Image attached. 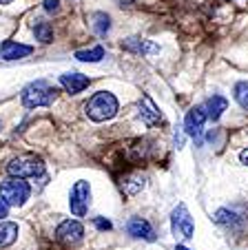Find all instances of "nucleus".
<instances>
[{"mask_svg": "<svg viewBox=\"0 0 248 250\" xmlns=\"http://www.w3.org/2000/svg\"><path fill=\"white\" fill-rule=\"evenodd\" d=\"M140 120L146 126H158L162 122V113H159V109L155 106V102L149 95H142L140 100Z\"/></svg>", "mask_w": 248, "mask_h": 250, "instance_id": "nucleus-9", "label": "nucleus"}, {"mask_svg": "<svg viewBox=\"0 0 248 250\" xmlns=\"http://www.w3.org/2000/svg\"><path fill=\"white\" fill-rule=\"evenodd\" d=\"M85 235V226L78 219H65L60 226L56 228V239L65 246H75Z\"/></svg>", "mask_w": 248, "mask_h": 250, "instance_id": "nucleus-7", "label": "nucleus"}, {"mask_svg": "<svg viewBox=\"0 0 248 250\" xmlns=\"http://www.w3.org/2000/svg\"><path fill=\"white\" fill-rule=\"evenodd\" d=\"M122 190L127 195H135V193H140L142 188H144V175L142 173H133V175H129V177H124L122 180Z\"/></svg>", "mask_w": 248, "mask_h": 250, "instance_id": "nucleus-16", "label": "nucleus"}, {"mask_svg": "<svg viewBox=\"0 0 248 250\" xmlns=\"http://www.w3.org/2000/svg\"><path fill=\"white\" fill-rule=\"evenodd\" d=\"M33 33H36V40H40L43 44L53 42V29L49 22H38L36 27H33Z\"/></svg>", "mask_w": 248, "mask_h": 250, "instance_id": "nucleus-20", "label": "nucleus"}, {"mask_svg": "<svg viewBox=\"0 0 248 250\" xmlns=\"http://www.w3.org/2000/svg\"><path fill=\"white\" fill-rule=\"evenodd\" d=\"M9 2H14V0H0V5H9Z\"/></svg>", "mask_w": 248, "mask_h": 250, "instance_id": "nucleus-27", "label": "nucleus"}, {"mask_svg": "<svg viewBox=\"0 0 248 250\" xmlns=\"http://www.w3.org/2000/svg\"><path fill=\"white\" fill-rule=\"evenodd\" d=\"M89 202H91V186L89 182L78 180L71 188L69 195V208L75 217H85L87 210H89Z\"/></svg>", "mask_w": 248, "mask_h": 250, "instance_id": "nucleus-5", "label": "nucleus"}, {"mask_svg": "<svg viewBox=\"0 0 248 250\" xmlns=\"http://www.w3.org/2000/svg\"><path fill=\"white\" fill-rule=\"evenodd\" d=\"M171 228H173L175 237H182V239H193V232H195V226H193V217L188 212L186 204H178L173 210V217H171Z\"/></svg>", "mask_w": 248, "mask_h": 250, "instance_id": "nucleus-6", "label": "nucleus"}, {"mask_svg": "<svg viewBox=\"0 0 248 250\" xmlns=\"http://www.w3.org/2000/svg\"><path fill=\"white\" fill-rule=\"evenodd\" d=\"M239 162H242L244 166H248V148H244V151L239 153Z\"/></svg>", "mask_w": 248, "mask_h": 250, "instance_id": "nucleus-26", "label": "nucleus"}, {"mask_svg": "<svg viewBox=\"0 0 248 250\" xmlns=\"http://www.w3.org/2000/svg\"><path fill=\"white\" fill-rule=\"evenodd\" d=\"M233 95H235V102L242 106L244 111H248V82H237L233 89Z\"/></svg>", "mask_w": 248, "mask_h": 250, "instance_id": "nucleus-22", "label": "nucleus"}, {"mask_svg": "<svg viewBox=\"0 0 248 250\" xmlns=\"http://www.w3.org/2000/svg\"><path fill=\"white\" fill-rule=\"evenodd\" d=\"M85 109H87L89 120H93V122H107V120H111L113 115L117 113L120 104H117V98L113 93H109V91H98V93L87 102Z\"/></svg>", "mask_w": 248, "mask_h": 250, "instance_id": "nucleus-2", "label": "nucleus"}, {"mask_svg": "<svg viewBox=\"0 0 248 250\" xmlns=\"http://www.w3.org/2000/svg\"><path fill=\"white\" fill-rule=\"evenodd\" d=\"M7 212H9V206H7V204L2 202V199H0V219L7 217Z\"/></svg>", "mask_w": 248, "mask_h": 250, "instance_id": "nucleus-25", "label": "nucleus"}, {"mask_svg": "<svg viewBox=\"0 0 248 250\" xmlns=\"http://www.w3.org/2000/svg\"><path fill=\"white\" fill-rule=\"evenodd\" d=\"M58 98V89L51 86L47 80H36L23 89V104L27 109H38V106H49Z\"/></svg>", "mask_w": 248, "mask_h": 250, "instance_id": "nucleus-1", "label": "nucleus"}, {"mask_svg": "<svg viewBox=\"0 0 248 250\" xmlns=\"http://www.w3.org/2000/svg\"><path fill=\"white\" fill-rule=\"evenodd\" d=\"M7 173L16 180H27V177H38L45 173V164L36 155H20L7 164Z\"/></svg>", "mask_w": 248, "mask_h": 250, "instance_id": "nucleus-3", "label": "nucleus"}, {"mask_svg": "<svg viewBox=\"0 0 248 250\" xmlns=\"http://www.w3.org/2000/svg\"><path fill=\"white\" fill-rule=\"evenodd\" d=\"M18 239V224L14 222H0V250L11 246Z\"/></svg>", "mask_w": 248, "mask_h": 250, "instance_id": "nucleus-14", "label": "nucleus"}, {"mask_svg": "<svg viewBox=\"0 0 248 250\" xmlns=\"http://www.w3.org/2000/svg\"><path fill=\"white\" fill-rule=\"evenodd\" d=\"M127 230H129V235L135 237V239L155 241V230H153V226H151L146 219H142V217H131V219H129Z\"/></svg>", "mask_w": 248, "mask_h": 250, "instance_id": "nucleus-10", "label": "nucleus"}, {"mask_svg": "<svg viewBox=\"0 0 248 250\" xmlns=\"http://www.w3.org/2000/svg\"><path fill=\"white\" fill-rule=\"evenodd\" d=\"M33 49L29 44H20L14 42V40H5L0 42V58L2 60H20V58H27Z\"/></svg>", "mask_w": 248, "mask_h": 250, "instance_id": "nucleus-12", "label": "nucleus"}, {"mask_svg": "<svg viewBox=\"0 0 248 250\" xmlns=\"http://www.w3.org/2000/svg\"><path fill=\"white\" fill-rule=\"evenodd\" d=\"M75 58L80 62H100L104 58V49L93 47V49H85V51H75Z\"/></svg>", "mask_w": 248, "mask_h": 250, "instance_id": "nucleus-21", "label": "nucleus"}, {"mask_svg": "<svg viewBox=\"0 0 248 250\" xmlns=\"http://www.w3.org/2000/svg\"><path fill=\"white\" fill-rule=\"evenodd\" d=\"M95 226H98L100 230H111V222H109V219H104V217L95 219Z\"/></svg>", "mask_w": 248, "mask_h": 250, "instance_id": "nucleus-24", "label": "nucleus"}, {"mask_svg": "<svg viewBox=\"0 0 248 250\" xmlns=\"http://www.w3.org/2000/svg\"><path fill=\"white\" fill-rule=\"evenodd\" d=\"M91 29H93L98 36H107L109 29H111V18H109L104 11H95L91 16Z\"/></svg>", "mask_w": 248, "mask_h": 250, "instance_id": "nucleus-17", "label": "nucleus"}, {"mask_svg": "<svg viewBox=\"0 0 248 250\" xmlns=\"http://www.w3.org/2000/svg\"><path fill=\"white\" fill-rule=\"evenodd\" d=\"M45 9L49 14H58L60 11V0H45Z\"/></svg>", "mask_w": 248, "mask_h": 250, "instance_id": "nucleus-23", "label": "nucleus"}, {"mask_svg": "<svg viewBox=\"0 0 248 250\" xmlns=\"http://www.w3.org/2000/svg\"><path fill=\"white\" fill-rule=\"evenodd\" d=\"M149 151H151L149 144H146L144 140H137L135 144L129 148V160L131 162H144L146 157H149Z\"/></svg>", "mask_w": 248, "mask_h": 250, "instance_id": "nucleus-19", "label": "nucleus"}, {"mask_svg": "<svg viewBox=\"0 0 248 250\" xmlns=\"http://www.w3.org/2000/svg\"><path fill=\"white\" fill-rule=\"evenodd\" d=\"M206 120H208V115H206L204 106H202V104H200V106H193V109L186 113V118H184V128H186V135H191L193 140L200 142Z\"/></svg>", "mask_w": 248, "mask_h": 250, "instance_id": "nucleus-8", "label": "nucleus"}, {"mask_svg": "<svg viewBox=\"0 0 248 250\" xmlns=\"http://www.w3.org/2000/svg\"><path fill=\"white\" fill-rule=\"evenodd\" d=\"M178 250H188L186 246H182V244H178Z\"/></svg>", "mask_w": 248, "mask_h": 250, "instance_id": "nucleus-28", "label": "nucleus"}, {"mask_svg": "<svg viewBox=\"0 0 248 250\" xmlns=\"http://www.w3.org/2000/svg\"><path fill=\"white\" fill-rule=\"evenodd\" d=\"M89 78L82 76V73H75V71H71V73H62L60 76V84L65 86L67 93L75 95V93H82V91L89 86Z\"/></svg>", "mask_w": 248, "mask_h": 250, "instance_id": "nucleus-11", "label": "nucleus"}, {"mask_svg": "<svg viewBox=\"0 0 248 250\" xmlns=\"http://www.w3.org/2000/svg\"><path fill=\"white\" fill-rule=\"evenodd\" d=\"M120 2H131V0H120Z\"/></svg>", "mask_w": 248, "mask_h": 250, "instance_id": "nucleus-29", "label": "nucleus"}, {"mask_svg": "<svg viewBox=\"0 0 248 250\" xmlns=\"http://www.w3.org/2000/svg\"><path fill=\"white\" fill-rule=\"evenodd\" d=\"M29 195H31V188H29L27 182L16 180V177L0 182V197L7 206H23L29 199Z\"/></svg>", "mask_w": 248, "mask_h": 250, "instance_id": "nucleus-4", "label": "nucleus"}, {"mask_svg": "<svg viewBox=\"0 0 248 250\" xmlns=\"http://www.w3.org/2000/svg\"><path fill=\"white\" fill-rule=\"evenodd\" d=\"M122 47L127 49V51H133V53H155L158 47L151 44L149 40H140V38H129L122 42Z\"/></svg>", "mask_w": 248, "mask_h": 250, "instance_id": "nucleus-15", "label": "nucleus"}, {"mask_svg": "<svg viewBox=\"0 0 248 250\" xmlns=\"http://www.w3.org/2000/svg\"><path fill=\"white\" fill-rule=\"evenodd\" d=\"M215 222L222 224V226H228V228H235L239 222H242V217H239L235 210H230V208H220V210L215 212Z\"/></svg>", "mask_w": 248, "mask_h": 250, "instance_id": "nucleus-18", "label": "nucleus"}, {"mask_svg": "<svg viewBox=\"0 0 248 250\" xmlns=\"http://www.w3.org/2000/svg\"><path fill=\"white\" fill-rule=\"evenodd\" d=\"M206 111V115L211 120H220L222 113H224L226 109H228V100L222 98V95H213V98L206 100V104H202Z\"/></svg>", "mask_w": 248, "mask_h": 250, "instance_id": "nucleus-13", "label": "nucleus"}]
</instances>
